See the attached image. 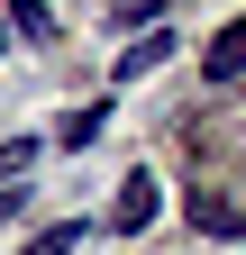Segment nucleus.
<instances>
[{
	"instance_id": "nucleus-1",
	"label": "nucleus",
	"mask_w": 246,
	"mask_h": 255,
	"mask_svg": "<svg viewBox=\"0 0 246 255\" xmlns=\"http://www.w3.org/2000/svg\"><path fill=\"white\" fill-rule=\"evenodd\" d=\"M182 219L201 237H246V201H228V191H182Z\"/></svg>"
},
{
	"instance_id": "nucleus-2",
	"label": "nucleus",
	"mask_w": 246,
	"mask_h": 255,
	"mask_svg": "<svg viewBox=\"0 0 246 255\" xmlns=\"http://www.w3.org/2000/svg\"><path fill=\"white\" fill-rule=\"evenodd\" d=\"M155 191H164L155 173H128V182H119V201H110V228H119V237H137L146 219H155Z\"/></svg>"
},
{
	"instance_id": "nucleus-3",
	"label": "nucleus",
	"mask_w": 246,
	"mask_h": 255,
	"mask_svg": "<svg viewBox=\"0 0 246 255\" xmlns=\"http://www.w3.org/2000/svg\"><path fill=\"white\" fill-rule=\"evenodd\" d=\"M201 73H210V82H237V73H246V18H228L219 37H210V55H201Z\"/></svg>"
},
{
	"instance_id": "nucleus-4",
	"label": "nucleus",
	"mask_w": 246,
	"mask_h": 255,
	"mask_svg": "<svg viewBox=\"0 0 246 255\" xmlns=\"http://www.w3.org/2000/svg\"><path fill=\"white\" fill-rule=\"evenodd\" d=\"M164 55H173V37H164V27H146V37H137L128 55H119V82H137V73H155Z\"/></svg>"
},
{
	"instance_id": "nucleus-5",
	"label": "nucleus",
	"mask_w": 246,
	"mask_h": 255,
	"mask_svg": "<svg viewBox=\"0 0 246 255\" xmlns=\"http://www.w3.org/2000/svg\"><path fill=\"white\" fill-rule=\"evenodd\" d=\"M101 128H110V101H91V110H73L64 128H55V146H73V155H82V146H101Z\"/></svg>"
},
{
	"instance_id": "nucleus-6",
	"label": "nucleus",
	"mask_w": 246,
	"mask_h": 255,
	"mask_svg": "<svg viewBox=\"0 0 246 255\" xmlns=\"http://www.w3.org/2000/svg\"><path fill=\"white\" fill-rule=\"evenodd\" d=\"M9 27L37 37V46H55V9H46V0H9Z\"/></svg>"
},
{
	"instance_id": "nucleus-7",
	"label": "nucleus",
	"mask_w": 246,
	"mask_h": 255,
	"mask_svg": "<svg viewBox=\"0 0 246 255\" xmlns=\"http://www.w3.org/2000/svg\"><path fill=\"white\" fill-rule=\"evenodd\" d=\"M82 237H91V228H82V219H64V228H46V237H37V246H27V255H73Z\"/></svg>"
},
{
	"instance_id": "nucleus-8",
	"label": "nucleus",
	"mask_w": 246,
	"mask_h": 255,
	"mask_svg": "<svg viewBox=\"0 0 246 255\" xmlns=\"http://www.w3.org/2000/svg\"><path fill=\"white\" fill-rule=\"evenodd\" d=\"M27 164H37V137H0V182L27 173Z\"/></svg>"
},
{
	"instance_id": "nucleus-9",
	"label": "nucleus",
	"mask_w": 246,
	"mask_h": 255,
	"mask_svg": "<svg viewBox=\"0 0 246 255\" xmlns=\"http://www.w3.org/2000/svg\"><path fill=\"white\" fill-rule=\"evenodd\" d=\"M164 18V0H119V9H110V27H155Z\"/></svg>"
},
{
	"instance_id": "nucleus-10",
	"label": "nucleus",
	"mask_w": 246,
	"mask_h": 255,
	"mask_svg": "<svg viewBox=\"0 0 246 255\" xmlns=\"http://www.w3.org/2000/svg\"><path fill=\"white\" fill-rule=\"evenodd\" d=\"M18 210H27V191H0V228H9V219H18Z\"/></svg>"
},
{
	"instance_id": "nucleus-11",
	"label": "nucleus",
	"mask_w": 246,
	"mask_h": 255,
	"mask_svg": "<svg viewBox=\"0 0 246 255\" xmlns=\"http://www.w3.org/2000/svg\"><path fill=\"white\" fill-rule=\"evenodd\" d=\"M0 46H9V37H0Z\"/></svg>"
}]
</instances>
